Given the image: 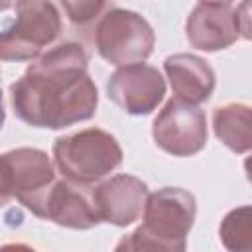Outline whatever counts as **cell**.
<instances>
[{
  "label": "cell",
  "mask_w": 252,
  "mask_h": 252,
  "mask_svg": "<svg viewBox=\"0 0 252 252\" xmlns=\"http://www.w3.org/2000/svg\"><path fill=\"white\" fill-rule=\"evenodd\" d=\"M14 4H16V0H0V12H6V10H10Z\"/></svg>",
  "instance_id": "18"
},
{
  "label": "cell",
  "mask_w": 252,
  "mask_h": 252,
  "mask_svg": "<svg viewBox=\"0 0 252 252\" xmlns=\"http://www.w3.org/2000/svg\"><path fill=\"white\" fill-rule=\"evenodd\" d=\"M215 136L234 154H246L252 146L250 106L242 102H228L213 110Z\"/></svg>",
  "instance_id": "13"
},
{
  "label": "cell",
  "mask_w": 252,
  "mask_h": 252,
  "mask_svg": "<svg viewBox=\"0 0 252 252\" xmlns=\"http://www.w3.org/2000/svg\"><path fill=\"white\" fill-rule=\"evenodd\" d=\"M106 94L126 114L146 116L163 100L165 79L144 61L120 65L106 81Z\"/></svg>",
  "instance_id": "9"
},
{
  "label": "cell",
  "mask_w": 252,
  "mask_h": 252,
  "mask_svg": "<svg viewBox=\"0 0 252 252\" xmlns=\"http://www.w3.org/2000/svg\"><path fill=\"white\" fill-rule=\"evenodd\" d=\"M93 191V203L100 222H110L114 226H128L142 217L148 185L128 173L112 175L100 181Z\"/></svg>",
  "instance_id": "10"
},
{
  "label": "cell",
  "mask_w": 252,
  "mask_h": 252,
  "mask_svg": "<svg viewBox=\"0 0 252 252\" xmlns=\"http://www.w3.org/2000/svg\"><path fill=\"white\" fill-rule=\"evenodd\" d=\"M220 242L226 250L240 252L252 248V209L242 205L224 215L219 226Z\"/></svg>",
  "instance_id": "14"
},
{
  "label": "cell",
  "mask_w": 252,
  "mask_h": 252,
  "mask_svg": "<svg viewBox=\"0 0 252 252\" xmlns=\"http://www.w3.org/2000/svg\"><path fill=\"white\" fill-rule=\"evenodd\" d=\"M4 120H6V110H4V98H2V91H0V130L4 126Z\"/></svg>",
  "instance_id": "17"
},
{
  "label": "cell",
  "mask_w": 252,
  "mask_h": 252,
  "mask_svg": "<svg viewBox=\"0 0 252 252\" xmlns=\"http://www.w3.org/2000/svg\"><path fill=\"white\" fill-rule=\"evenodd\" d=\"M63 32L53 0H16V18L0 30V61H33Z\"/></svg>",
  "instance_id": "4"
},
{
  "label": "cell",
  "mask_w": 252,
  "mask_h": 252,
  "mask_svg": "<svg viewBox=\"0 0 252 252\" xmlns=\"http://www.w3.org/2000/svg\"><path fill=\"white\" fill-rule=\"evenodd\" d=\"M207 116L197 104L169 98L152 124V138L173 158H189L207 146Z\"/></svg>",
  "instance_id": "7"
},
{
  "label": "cell",
  "mask_w": 252,
  "mask_h": 252,
  "mask_svg": "<svg viewBox=\"0 0 252 252\" xmlns=\"http://www.w3.org/2000/svg\"><path fill=\"white\" fill-rule=\"evenodd\" d=\"M14 114L33 126L61 130L96 114L98 91L89 75V53L77 41H63L41 53L10 85Z\"/></svg>",
  "instance_id": "1"
},
{
  "label": "cell",
  "mask_w": 252,
  "mask_h": 252,
  "mask_svg": "<svg viewBox=\"0 0 252 252\" xmlns=\"http://www.w3.org/2000/svg\"><path fill=\"white\" fill-rule=\"evenodd\" d=\"M201 2H232V0H201Z\"/></svg>",
  "instance_id": "19"
},
{
  "label": "cell",
  "mask_w": 252,
  "mask_h": 252,
  "mask_svg": "<svg viewBox=\"0 0 252 252\" xmlns=\"http://www.w3.org/2000/svg\"><path fill=\"white\" fill-rule=\"evenodd\" d=\"M93 187L75 183L71 179H57L45 199L41 219L73 230H89L100 222L94 203Z\"/></svg>",
  "instance_id": "11"
},
{
  "label": "cell",
  "mask_w": 252,
  "mask_h": 252,
  "mask_svg": "<svg viewBox=\"0 0 252 252\" xmlns=\"http://www.w3.org/2000/svg\"><path fill=\"white\" fill-rule=\"evenodd\" d=\"M12 191H10V181H8V171H6V161L4 156L0 154V207L8 205L12 201Z\"/></svg>",
  "instance_id": "16"
},
{
  "label": "cell",
  "mask_w": 252,
  "mask_h": 252,
  "mask_svg": "<svg viewBox=\"0 0 252 252\" xmlns=\"http://www.w3.org/2000/svg\"><path fill=\"white\" fill-rule=\"evenodd\" d=\"M93 39L96 53L116 67L146 61L156 45V33L148 20L126 8H110L100 14Z\"/></svg>",
  "instance_id": "5"
},
{
  "label": "cell",
  "mask_w": 252,
  "mask_h": 252,
  "mask_svg": "<svg viewBox=\"0 0 252 252\" xmlns=\"http://www.w3.org/2000/svg\"><path fill=\"white\" fill-rule=\"evenodd\" d=\"M124 154L118 140L102 128H85L55 138L53 165L75 183L93 185L122 165Z\"/></svg>",
  "instance_id": "3"
},
{
  "label": "cell",
  "mask_w": 252,
  "mask_h": 252,
  "mask_svg": "<svg viewBox=\"0 0 252 252\" xmlns=\"http://www.w3.org/2000/svg\"><path fill=\"white\" fill-rule=\"evenodd\" d=\"M4 156L12 197L41 219L45 199L57 181L55 165L49 156L37 148H16Z\"/></svg>",
  "instance_id": "8"
},
{
  "label": "cell",
  "mask_w": 252,
  "mask_h": 252,
  "mask_svg": "<svg viewBox=\"0 0 252 252\" xmlns=\"http://www.w3.org/2000/svg\"><path fill=\"white\" fill-rule=\"evenodd\" d=\"M248 0L242 6L232 2H199L185 20V37L199 51H220L240 37L248 39Z\"/></svg>",
  "instance_id": "6"
},
{
  "label": "cell",
  "mask_w": 252,
  "mask_h": 252,
  "mask_svg": "<svg viewBox=\"0 0 252 252\" xmlns=\"http://www.w3.org/2000/svg\"><path fill=\"white\" fill-rule=\"evenodd\" d=\"M59 4L73 26H87L102 14L106 0H59Z\"/></svg>",
  "instance_id": "15"
},
{
  "label": "cell",
  "mask_w": 252,
  "mask_h": 252,
  "mask_svg": "<svg viewBox=\"0 0 252 252\" xmlns=\"http://www.w3.org/2000/svg\"><path fill=\"white\" fill-rule=\"evenodd\" d=\"M163 71L175 98L189 104L199 106L201 102L209 100L217 85V77L209 61L193 53H173L165 57Z\"/></svg>",
  "instance_id": "12"
},
{
  "label": "cell",
  "mask_w": 252,
  "mask_h": 252,
  "mask_svg": "<svg viewBox=\"0 0 252 252\" xmlns=\"http://www.w3.org/2000/svg\"><path fill=\"white\" fill-rule=\"evenodd\" d=\"M197 215L195 195L181 187H161L148 193L142 224L124 236L116 250L183 252Z\"/></svg>",
  "instance_id": "2"
}]
</instances>
